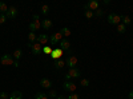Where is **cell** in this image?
<instances>
[{
	"instance_id": "cell-1",
	"label": "cell",
	"mask_w": 133,
	"mask_h": 99,
	"mask_svg": "<svg viewBox=\"0 0 133 99\" xmlns=\"http://www.w3.org/2000/svg\"><path fill=\"white\" fill-rule=\"evenodd\" d=\"M80 75H81V72L79 68H69L65 75V80H69L72 78H80Z\"/></svg>"
},
{
	"instance_id": "cell-2",
	"label": "cell",
	"mask_w": 133,
	"mask_h": 99,
	"mask_svg": "<svg viewBox=\"0 0 133 99\" xmlns=\"http://www.w3.org/2000/svg\"><path fill=\"white\" fill-rule=\"evenodd\" d=\"M64 39V36H63V34L59 31V32H56V34H53L51 38H49V42H51V44H53V46H57L59 43L61 42Z\"/></svg>"
},
{
	"instance_id": "cell-3",
	"label": "cell",
	"mask_w": 133,
	"mask_h": 99,
	"mask_svg": "<svg viewBox=\"0 0 133 99\" xmlns=\"http://www.w3.org/2000/svg\"><path fill=\"white\" fill-rule=\"evenodd\" d=\"M108 21H109V24H113V26L116 24V26H118V24L121 23V16L117 15V14H109Z\"/></svg>"
},
{
	"instance_id": "cell-4",
	"label": "cell",
	"mask_w": 133,
	"mask_h": 99,
	"mask_svg": "<svg viewBox=\"0 0 133 99\" xmlns=\"http://www.w3.org/2000/svg\"><path fill=\"white\" fill-rule=\"evenodd\" d=\"M0 62H2L3 66H11V64H14V56L12 55H9V54H4L2 59H0Z\"/></svg>"
},
{
	"instance_id": "cell-5",
	"label": "cell",
	"mask_w": 133,
	"mask_h": 99,
	"mask_svg": "<svg viewBox=\"0 0 133 99\" xmlns=\"http://www.w3.org/2000/svg\"><path fill=\"white\" fill-rule=\"evenodd\" d=\"M65 66H66V67H69V68H76V66H77V58L73 56V55H69V56L66 58V60H65Z\"/></svg>"
},
{
	"instance_id": "cell-6",
	"label": "cell",
	"mask_w": 133,
	"mask_h": 99,
	"mask_svg": "<svg viewBox=\"0 0 133 99\" xmlns=\"http://www.w3.org/2000/svg\"><path fill=\"white\" fill-rule=\"evenodd\" d=\"M63 87H64V90H65V91L72 92V94H73V92L76 91V89H77V86H76L73 82H69V80H65V83H64Z\"/></svg>"
},
{
	"instance_id": "cell-7",
	"label": "cell",
	"mask_w": 133,
	"mask_h": 99,
	"mask_svg": "<svg viewBox=\"0 0 133 99\" xmlns=\"http://www.w3.org/2000/svg\"><path fill=\"white\" fill-rule=\"evenodd\" d=\"M63 50L61 48H59V47H55L53 48V51H52V54H51V58L52 59H55V60H59L61 56H63Z\"/></svg>"
},
{
	"instance_id": "cell-8",
	"label": "cell",
	"mask_w": 133,
	"mask_h": 99,
	"mask_svg": "<svg viewBox=\"0 0 133 99\" xmlns=\"http://www.w3.org/2000/svg\"><path fill=\"white\" fill-rule=\"evenodd\" d=\"M48 42H49V36L47 34H40L37 36V40H36V43H39V44H41V46H47Z\"/></svg>"
},
{
	"instance_id": "cell-9",
	"label": "cell",
	"mask_w": 133,
	"mask_h": 99,
	"mask_svg": "<svg viewBox=\"0 0 133 99\" xmlns=\"http://www.w3.org/2000/svg\"><path fill=\"white\" fill-rule=\"evenodd\" d=\"M98 2H97V0H92V2H89V3H88L87 5H85V9L87 11H92V12H93V11H97L98 9Z\"/></svg>"
},
{
	"instance_id": "cell-10",
	"label": "cell",
	"mask_w": 133,
	"mask_h": 99,
	"mask_svg": "<svg viewBox=\"0 0 133 99\" xmlns=\"http://www.w3.org/2000/svg\"><path fill=\"white\" fill-rule=\"evenodd\" d=\"M16 15H17V9H16L15 7H9V8H8V12L5 14L7 19H15Z\"/></svg>"
},
{
	"instance_id": "cell-11",
	"label": "cell",
	"mask_w": 133,
	"mask_h": 99,
	"mask_svg": "<svg viewBox=\"0 0 133 99\" xmlns=\"http://www.w3.org/2000/svg\"><path fill=\"white\" fill-rule=\"evenodd\" d=\"M40 86L43 87V89H51L52 87V80L48 79V78H43V79H40Z\"/></svg>"
},
{
	"instance_id": "cell-12",
	"label": "cell",
	"mask_w": 133,
	"mask_h": 99,
	"mask_svg": "<svg viewBox=\"0 0 133 99\" xmlns=\"http://www.w3.org/2000/svg\"><path fill=\"white\" fill-rule=\"evenodd\" d=\"M59 48H61L63 51H68L71 48V43L66 40V39H63L60 43H59Z\"/></svg>"
},
{
	"instance_id": "cell-13",
	"label": "cell",
	"mask_w": 133,
	"mask_h": 99,
	"mask_svg": "<svg viewBox=\"0 0 133 99\" xmlns=\"http://www.w3.org/2000/svg\"><path fill=\"white\" fill-rule=\"evenodd\" d=\"M40 28H41V21H32V23L29 24L31 32H37Z\"/></svg>"
},
{
	"instance_id": "cell-14",
	"label": "cell",
	"mask_w": 133,
	"mask_h": 99,
	"mask_svg": "<svg viewBox=\"0 0 133 99\" xmlns=\"http://www.w3.org/2000/svg\"><path fill=\"white\" fill-rule=\"evenodd\" d=\"M32 54H35V55H39L43 52V46L39 44V43H35V44H32Z\"/></svg>"
},
{
	"instance_id": "cell-15",
	"label": "cell",
	"mask_w": 133,
	"mask_h": 99,
	"mask_svg": "<svg viewBox=\"0 0 133 99\" xmlns=\"http://www.w3.org/2000/svg\"><path fill=\"white\" fill-rule=\"evenodd\" d=\"M41 27H43L44 30H51V28H52V20L44 19V20L41 21Z\"/></svg>"
},
{
	"instance_id": "cell-16",
	"label": "cell",
	"mask_w": 133,
	"mask_h": 99,
	"mask_svg": "<svg viewBox=\"0 0 133 99\" xmlns=\"http://www.w3.org/2000/svg\"><path fill=\"white\" fill-rule=\"evenodd\" d=\"M64 67H65V60H63V59L55 60V68H56V70H61Z\"/></svg>"
},
{
	"instance_id": "cell-17",
	"label": "cell",
	"mask_w": 133,
	"mask_h": 99,
	"mask_svg": "<svg viewBox=\"0 0 133 99\" xmlns=\"http://www.w3.org/2000/svg\"><path fill=\"white\" fill-rule=\"evenodd\" d=\"M9 99H23V94H21L20 91H14L9 95Z\"/></svg>"
},
{
	"instance_id": "cell-18",
	"label": "cell",
	"mask_w": 133,
	"mask_h": 99,
	"mask_svg": "<svg viewBox=\"0 0 133 99\" xmlns=\"http://www.w3.org/2000/svg\"><path fill=\"white\" fill-rule=\"evenodd\" d=\"M28 40H29L31 44H35V42L37 40V36H36L35 32H29V34H28Z\"/></svg>"
},
{
	"instance_id": "cell-19",
	"label": "cell",
	"mask_w": 133,
	"mask_h": 99,
	"mask_svg": "<svg viewBox=\"0 0 133 99\" xmlns=\"http://www.w3.org/2000/svg\"><path fill=\"white\" fill-rule=\"evenodd\" d=\"M121 21H123V24L127 27V26L130 24V21H132V20H130V18H129L128 15H124V16H121Z\"/></svg>"
},
{
	"instance_id": "cell-20",
	"label": "cell",
	"mask_w": 133,
	"mask_h": 99,
	"mask_svg": "<svg viewBox=\"0 0 133 99\" xmlns=\"http://www.w3.org/2000/svg\"><path fill=\"white\" fill-rule=\"evenodd\" d=\"M8 12V7H7V4L5 3H3V2H0V14H7Z\"/></svg>"
},
{
	"instance_id": "cell-21",
	"label": "cell",
	"mask_w": 133,
	"mask_h": 99,
	"mask_svg": "<svg viewBox=\"0 0 133 99\" xmlns=\"http://www.w3.org/2000/svg\"><path fill=\"white\" fill-rule=\"evenodd\" d=\"M21 54H23V51H21L20 48H17L16 51H14V59H16V62H19V59L21 58Z\"/></svg>"
},
{
	"instance_id": "cell-22",
	"label": "cell",
	"mask_w": 133,
	"mask_h": 99,
	"mask_svg": "<svg viewBox=\"0 0 133 99\" xmlns=\"http://www.w3.org/2000/svg\"><path fill=\"white\" fill-rule=\"evenodd\" d=\"M52 51H53V47H51V46H43V52L45 55H51Z\"/></svg>"
},
{
	"instance_id": "cell-23",
	"label": "cell",
	"mask_w": 133,
	"mask_h": 99,
	"mask_svg": "<svg viewBox=\"0 0 133 99\" xmlns=\"http://www.w3.org/2000/svg\"><path fill=\"white\" fill-rule=\"evenodd\" d=\"M60 32L63 34V36H66V38H68V36L71 35V30H69V28H66V27L61 28V30H60Z\"/></svg>"
},
{
	"instance_id": "cell-24",
	"label": "cell",
	"mask_w": 133,
	"mask_h": 99,
	"mask_svg": "<svg viewBox=\"0 0 133 99\" xmlns=\"http://www.w3.org/2000/svg\"><path fill=\"white\" fill-rule=\"evenodd\" d=\"M117 31L120 32V34H124V32L127 31V27H125V26H124L123 23H120V24L117 26Z\"/></svg>"
},
{
	"instance_id": "cell-25",
	"label": "cell",
	"mask_w": 133,
	"mask_h": 99,
	"mask_svg": "<svg viewBox=\"0 0 133 99\" xmlns=\"http://www.w3.org/2000/svg\"><path fill=\"white\" fill-rule=\"evenodd\" d=\"M48 12H49V7H48L47 4L41 5V14H43V15H47Z\"/></svg>"
},
{
	"instance_id": "cell-26",
	"label": "cell",
	"mask_w": 133,
	"mask_h": 99,
	"mask_svg": "<svg viewBox=\"0 0 133 99\" xmlns=\"http://www.w3.org/2000/svg\"><path fill=\"white\" fill-rule=\"evenodd\" d=\"M35 99H48V95L43 94V92H37V94L35 95Z\"/></svg>"
},
{
	"instance_id": "cell-27",
	"label": "cell",
	"mask_w": 133,
	"mask_h": 99,
	"mask_svg": "<svg viewBox=\"0 0 133 99\" xmlns=\"http://www.w3.org/2000/svg\"><path fill=\"white\" fill-rule=\"evenodd\" d=\"M84 15H85L87 19H92V18H95V12H92V11H85Z\"/></svg>"
},
{
	"instance_id": "cell-28",
	"label": "cell",
	"mask_w": 133,
	"mask_h": 99,
	"mask_svg": "<svg viewBox=\"0 0 133 99\" xmlns=\"http://www.w3.org/2000/svg\"><path fill=\"white\" fill-rule=\"evenodd\" d=\"M48 98H53V99H56L57 98V92L55 91V90H51L49 94H48Z\"/></svg>"
},
{
	"instance_id": "cell-29",
	"label": "cell",
	"mask_w": 133,
	"mask_h": 99,
	"mask_svg": "<svg viewBox=\"0 0 133 99\" xmlns=\"http://www.w3.org/2000/svg\"><path fill=\"white\" fill-rule=\"evenodd\" d=\"M80 86L88 87V86H89V80H88V79H81V80H80Z\"/></svg>"
},
{
	"instance_id": "cell-30",
	"label": "cell",
	"mask_w": 133,
	"mask_h": 99,
	"mask_svg": "<svg viewBox=\"0 0 133 99\" xmlns=\"http://www.w3.org/2000/svg\"><path fill=\"white\" fill-rule=\"evenodd\" d=\"M7 21V16L4 14H0V24H4Z\"/></svg>"
},
{
	"instance_id": "cell-31",
	"label": "cell",
	"mask_w": 133,
	"mask_h": 99,
	"mask_svg": "<svg viewBox=\"0 0 133 99\" xmlns=\"http://www.w3.org/2000/svg\"><path fill=\"white\" fill-rule=\"evenodd\" d=\"M66 99H80V96L77 94H71L69 96H66Z\"/></svg>"
},
{
	"instance_id": "cell-32",
	"label": "cell",
	"mask_w": 133,
	"mask_h": 99,
	"mask_svg": "<svg viewBox=\"0 0 133 99\" xmlns=\"http://www.w3.org/2000/svg\"><path fill=\"white\" fill-rule=\"evenodd\" d=\"M103 15H104V12H103L101 9H97V11H95V16H97V18H98V16H103Z\"/></svg>"
},
{
	"instance_id": "cell-33",
	"label": "cell",
	"mask_w": 133,
	"mask_h": 99,
	"mask_svg": "<svg viewBox=\"0 0 133 99\" xmlns=\"http://www.w3.org/2000/svg\"><path fill=\"white\" fill-rule=\"evenodd\" d=\"M0 99H9V96L5 92H0Z\"/></svg>"
},
{
	"instance_id": "cell-34",
	"label": "cell",
	"mask_w": 133,
	"mask_h": 99,
	"mask_svg": "<svg viewBox=\"0 0 133 99\" xmlns=\"http://www.w3.org/2000/svg\"><path fill=\"white\" fill-rule=\"evenodd\" d=\"M33 20H35V21H40V15L35 14V15H33Z\"/></svg>"
},
{
	"instance_id": "cell-35",
	"label": "cell",
	"mask_w": 133,
	"mask_h": 99,
	"mask_svg": "<svg viewBox=\"0 0 133 99\" xmlns=\"http://www.w3.org/2000/svg\"><path fill=\"white\" fill-rule=\"evenodd\" d=\"M56 99H66V96H64V95H57Z\"/></svg>"
},
{
	"instance_id": "cell-36",
	"label": "cell",
	"mask_w": 133,
	"mask_h": 99,
	"mask_svg": "<svg viewBox=\"0 0 133 99\" xmlns=\"http://www.w3.org/2000/svg\"><path fill=\"white\" fill-rule=\"evenodd\" d=\"M128 98H129V99H133V91H130V92H129Z\"/></svg>"
},
{
	"instance_id": "cell-37",
	"label": "cell",
	"mask_w": 133,
	"mask_h": 99,
	"mask_svg": "<svg viewBox=\"0 0 133 99\" xmlns=\"http://www.w3.org/2000/svg\"><path fill=\"white\" fill-rule=\"evenodd\" d=\"M14 66H15V67H19V66H20V63H19V62H16V60H15V63H14Z\"/></svg>"
}]
</instances>
